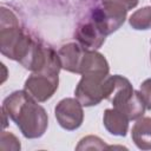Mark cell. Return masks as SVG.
<instances>
[{
  "label": "cell",
  "mask_w": 151,
  "mask_h": 151,
  "mask_svg": "<svg viewBox=\"0 0 151 151\" xmlns=\"http://www.w3.org/2000/svg\"><path fill=\"white\" fill-rule=\"evenodd\" d=\"M137 4L138 0H94L87 17L105 35H109L124 24L127 12Z\"/></svg>",
  "instance_id": "3"
},
{
  "label": "cell",
  "mask_w": 151,
  "mask_h": 151,
  "mask_svg": "<svg viewBox=\"0 0 151 151\" xmlns=\"http://www.w3.org/2000/svg\"><path fill=\"white\" fill-rule=\"evenodd\" d=\"M129 117L116 107L106 109L104 112L103 123L105 129L111 134L124 137L129 130Z\"/></svg>",
  "instance_id": "10"
},
{
  "label": "cell",
  "mask_w": 151,
  "mask_h": 151,
  "mask_svg": "<svg viewBox=\"0 0 151 151\" xmlns=\"http://www.w3.org/2000/svg\"><path fill=\"white\" fill-rule=\"evenodd\" d=\"M106 77L99 74H81L74 94L83 106L98 105L104 98V83Z\"/></svg>",
  "instance_id": "5"
},
{
  "label": "cell",
  "mask_w": 151,
  "mask_h": 151,
  "mask_svg": "<svg viewBox=\"0 0 151 151\" xmlns=\"http://www.w3.org/2000/svg\"><path fill=\"white\" fill-rule=\"evenodd\" d=\"M109 63L105 57L96 50H85L80 64V74H99L109 76Z\"/></svg>",
  "instance_id": "9"
},
{
  "label": "cell",
  "mask_w": 151,
  "mask_h": 151,
  "mask_svg": "<svg viewBox=\"0 0 151 151\" xmlns=\"http://www.w3.org/2000/svg\"><path fill=\"white\" fill-rule=\"evenodd\" d=\"M38 38L27 33L19 24L17 15L1 7L0 14V50L4 55L19 61L22 66L32 54Z\"/></svg>",
  "instance_id": "2"
},
{
  "label": "cell",
  "mask_w": 151,
  "mask_h": 151,
  "mask_svg": "<svg viewBox=\"0 0 151 151\" xmlns=\"http://www.w3.org/2000/svg\"><path fill=\"white\" fill-rule=\"evenodd\" d=\"M85 50L86 48L83 47L79 42H68L66 45H63L58 51L61 68L72 73L80 74V64Z\"/></svg>",
  "instance_id": "8"
},
{
  "label": "cell",
  "mask_w": 151,
  "mask_h": 151,
  "mask_svg": "<svg viewBox=\"0 0 151 151\" xmlns=\"http://www.w3.org/2000/svg\"><path fill=\"white\" fill-rule=\"evenodd\" d=\"M131 137L140 150H151V118L140 117L131 130Z\"/></svg>",
  "instance_id": "11"
},
{
  "label": "cell",
  "mask_w": 151,
  "mask_h": 151,
  "mask_svg": "<svg viewBox=\"0 0 151 151\" xmlns=\"http://www.w3.org/2000/svg\"><path fill=\"white\" fill-rule=\"evenodd\" d=\"M59 73L55 72H33L25 81V91L37 101L42 103L50 99L58 88Z\"/></svg>",
  "instance_id": "4"
},
{
  "label": "cell",
  "mask_w": 151,
  "mask_h": 151,
  "mask_svg": "<svg viewBox=\"0 0 151 151\" xmlns=\"http://www.w3.org/2000/svg\"><path fill=\"white\" fill-rule=\"evenodd\" d=\"M54 114L59 125L67 131L77 130L84 120L83 105L77 98L61 99L54 109Z\"/></svg>",
  "instance_id": "6"
},
{
  "label": "cell",
  "mask_w": 151,
  "mask_h": 151,
  "mask_svg": "<svg viewBox=\"0 0 151 151\" xmlns=\"http://www.w3.org/2000/svg\"><path fill=\"white\" fill-rule=\"evenodd\" d=\"M129 22L134 29H147L151 27V6H145L136 11L129 19Z\"/></svg>",
  "instance_id": "12"
},
{
  "label": "cell",
  "mask_w": 151,
  "mask_h": 151,
  "mask_svg": "<svg viewBox=\"0 0 151 151\" xmlns=\"http://www.w3.org/2000/svg\"><path fill=\"white\" fill-rule=\"evenodd\" d=\"M76 149L77 150H105V149H109V146L99 137L86 136L83 139H80Z\"/></svg>",
  "instance_id": "13"
},
{
  "label": "cell",
  "mask_w": 151,
  "mask_h": 151,
  "mask_svg": "<svg viewBox=\"0 0 151 151\" xmlns=\"http://www.w3.org/2000/svg\"><path fill=\"white\" fill-rule=\"evenodd\" d=\"M1 110L17 124L25 138H39L47 130L48 117L45 109L25 90L9 94Z\"/></svg>",
  "instance_id": "1"
},
{
  "label": "cell",
  "mask_w": 151,
  "mask_h": 151,
  "mask_svg": "<svg viewBox=\"0 0 151 151\" xmlns=\"http://www.w3.org/2000/svg\"><path fill=\"white\" fill-rule=\"evenodd\" d=\"M138 94H139L142 101L144 103L146 110H151V78L145 79L142 83Z\"/></svg>",
  "instance_id": "15"
},
{
  "label": "cell",
  "mask_w": 151,
  "mask_h": 151,
  "mask_svg": "<svg viewBox=\"0 0 151 151\" xmlns=\"http://www.w3.org/2000/svg\"><path fill=\"white\" fill-rule=\"evenodd\" d=\"M74 37L77 41L87 50L99 48L104 44L106 38V35L97 27V25L88 17L78 24L74 32Z\"/></svg>",
  "instance_id": "7"
},
{
  "label": "cell",
  "mask_w": 151,
  "mask_h": 151,
  "mask_svg": "<svg viewBox=\"0 0 151 151\" xmlns=\"http://www.w3.org/2000/svg\"><path fill=\"white\" fill-rule=\"evenodd\" d=\"M0 149L18 151L20 150V142L12 132L2 131L1 137H0Z\"/></svg>",
  "instance_id": "14"
}]
</instances>
